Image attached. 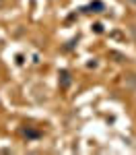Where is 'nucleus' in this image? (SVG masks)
<instances>
[{"label":"nucleus","instance_id":"f257e3e1","mask_svg":"<svg viewBox=\"0 0 136 155\" xmlns=\"http://www.w3.org/2000/svg\"><path fill=\"white\" fill-rule=\"evenodd\" d=\"M2 6H4V0H0V8H2Z\"/></svg>","mask_w":136,"mask_h":155},{"label":"nucleus","instance_id":"f03ea898","mask_svg":"<svg viewBox=\"0 0 136 155\" xmlns=\"http://www.w3.org/2000/svg\"><path fill=\"white\" fill-rule=\"evenodd\" d=\"M128 2H130V4H136V0H128Z\"/></svg>","mask_w":136,"mask_h":155}]
</instances>
